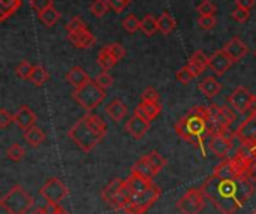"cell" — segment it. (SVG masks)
<instances>
[{"label": "cell", "mask_w": 256, "mask_h": 214, "mask_svg": "<svg viewBox=\"0 0 256 214\" xmlns=\"http://www.w3.org/2000/svg\"><path fill=\"white\" fill-rule=\"evenodd\" d=\"M162 111V106L159 102H142L135 108V114L141 116L142 118L148 120L152 123V120H154Z\"/></svg>", "instance_id": "22"}, {"label": "cell", "mask_w": 256, "mask_h": 214, "mask_svg": "<svg viewBox=\"0 0 256 214\" xmlns=\"http://www.w3.org/2000/svg\"><path fill=\"white\" fill-rule=\"evenodd\" d=\"M206 196L201 190V188L189 189L178 201H177V210L182 214H200L206 207Z\"/></svg>", "instance_id": "8"}, {"label": "cell", "mask_w": 256, "mask_h": 214, "mask_svg": "<svg viewBox=\"0 0 256 214\" xmlns=\"http://www.w3.org/2000/svg\"><path fill=\"white\" fill-rule=\"evenodd\" d=\"M232 60H231V57L224 51V48L222 50H219V51H216L212 57H210V69L213 70V72H216V75L218 76H224L226 72H228V69L232 66Z\"/></svg>", "instance_id": "15"}, {"label": "cell", "mask_w": 256, "mask_h": 214, "mask_svg": "<svg viewBox=\"0 0 256 214\" xmlns=\"http://www.w3.org/2000/svg\"><path fill=\"white\" fill-rule=\"evenodd\" d=\"M234 183H236L237 200H238L240 206H244L255 194V184H254L255 182H252L248 176H240V177L234 178Z\"/></svg>", "instance_id": "13"}, {"label": "cell", "mask_w": 256, "mask_h": 214, "mask_svg": "<svg viewBox=\"0 0 256 214\" xmlns=\"http://www.w3.org/2000/svg\"><path fill=\"white\" fill-rule=\"evenodd\" d=\"M106 116L112 120V122H120L124 118V116L128 114V106L124 105V102H122L120 99H114L105 110Z\"/></svg>", "instance_id": "25"}, {"label": "cell", "mask_w": 256, "mask_h": 214, "mask_svg": "<svg viewBox=\"0 0 256 214\" xmlns=\"http://www.w3.org/2000/svg\"><path fill=\"white\" fill-rule=\"evenodd\" d=\"M224 51L231 57V60L234 62V63H237V62H240L243 57H246L248 56V52H249V48H248V45L240 39V38H232L225 46H224Z\"/></svg>", "instance_id": "17"}, {"label": "cell", "mask_w": 256, "mask_h": 214, "mask_svg": "<svg viewBox=\"0 0 256 214\" xmlns=\"http://www.w3.org/2000/svg\"><path fill=\"white\" fill-rule=\"evenodd\" d=\"M186 66L194 72L195 76H200L207 68H210V57H207L202 51H195Z\"/></svg>", "instance_id": "20"}, {"label": "cell", "mask_w": 256, "mask_h": 214, "mask_svg": "<svg viewBox=\"0 0 256 214\" xmlns=\"http://www.w3.org/2000/svg\"><path fill=\"white\" fill-rule=\"evenodd\" d=\"M106 48H108L110 54L114 57L116 62H120L126 56V51H124V48L120 44H111V45H106Z\"/></svg>", "instance_id": "43"}, {"label": "cell", "mask_w": 256, "mask_h": 214, "mask_svg": "<svg viewBox=\"0 0 256 214\" xmlns=\"http://www.w3.org/2000/svg\"><path fill=\"white\" fill-rule=\"evenodd\" d=\"M213 176H216L219 178H224V180H234V178L240 177V171H238L234 159L230 158V159H225L224 162H220L219 165L214 166Z\"/></svg>", "instance_id": "18"}, {"label": "cell", "mask_w": 256, "mask_h": 214, "mask_svg": "<svg viewBox=\"0 0 256 214\" xmlns=\"http://www.w3.org/2000/svg\"><path fill=\"white\" fill-rule=\"evenodd\" d=\"M162 195V190L154 184L148 192L136 196H130L128 206L123 208L126 214H144Z\"/></svg>", "instance_id": "7"}, {"label": "cell", "mask_w": 256, "mask_h": 214, "mask_svg": "<svg viewBox=\"0 0 256 214\" xmlns=\"http://www.w3.org/2000/svg\"><path fill=\"white\" fill-rule=\"evenodd\" d=\"M40 196L50 204H60L68 196V188L57 177H51L40 188Z\"/></svg>", "instance_id": "9"}, {"label": "cell", "mask_w": 256, "mask_h": 214, "mask_svg": "<svg viewBox=\"0 0 256 214\" xmlns=\"http://www.w3.org/2000/svg\"><path fill=\"white\" fill-rule=\"evenodd\" d=\"M106 2H108L110 8H111L114 12L120 14V12H123V10H124V8L129 4V2H130V0H106Z\"/></svg>", "instance_id": "48"}, {"label": "cell", "mask_w": 256, "mask_h": 214, "mask_svg": "<svg viewBox=\"0 0 256 214\" xmlns=\"http://www.w3.org/2000/svg\"><path fill=\"white\" fill-rule=\"evenodd\" d=\"M117 62L114 60V57L110 54V51H108V48L106 46H104L102 50H100V52H99V56H98V64L104 69V70H110L111 68H114V64H116Z\"/></svg>", "instance_id": "33"}, {"label": "cell", "mask_w": 256, "mask_h": 214, "mask_svg": "<svg viewBox=\"0 0 256 214\" xmlns=\"http://www.w3.org/2000/svg\"><path fill=\"white\" fill-rule=\"evenodd\" d=\"M252 214H256V208H255V212H254V213H252Z\"/></svg>", "instance_id": "54"}, {"label": "cell", "mask_w": 256, "mask_h": 214, "mask_svg": "<svg viewBox=\"0 0 256 214\" xmlns=\"http://www.w3.org/2000/svg\"><path fill=\"white\" fill-rule=\"evenodd\" d=\"M0 206L8 214H27L33 206V200L21 186H14L2 198Z\"/></svg>", "instance_id": "5"}, {"label": "cell", "mask_w": 256, "mask_h": 214, "mask_svg": "<svg viewBox=\"0 0 256 214\" xmlns=\"http://www.w3.org/2000/svg\"><path fill=\"white\" fill-rule=\"evenodd\" d=\"M236 4H237V8H243V9L250 10L255 6V0H236Z\"/></svg>", "instance_id": "50"}, {"label": "cell", "mask_w": 256, "mask_h": 214, "mask_svg": "<svg viewBox=\"0 0 256 214\" xmlns=\"http://www.w3.org/2000/svg\"><path fill=\"white\" fill-rule=\"evenodd\" d=\"M14 122V116L10 114V112H8V110H0V128L2 129H4V128H8L10 123Z\"/></svg>", "instance_id": "49"}, {"label": "cell", "mask_w": 256, "mask_h": 214, "mask_svg": "<svg viewBox=\"0 0 256 214\" xmlns=\"http://www.w3.org/2000/svg\"><path fill=\"white\" fill-rule=\"evenodd\" d=\"M255 54H256V52H255Z\"/></svg>", "instance_id": "55"}, {"label": "cell", "mask_w": 256, "mask_h": 214, "mask_svg": "<svg viewBox=\"0 0 256 214\" xmlns=\"http://www.w3.org/2000/svg\"><path fill=\"white\" fill-rule=\"evenodd\" d=\"M208 147L213 154L225 159V158H228V153L232 148V136H226L219 132L213 134L208 140Z\"/></svg>", "instance_id": "12"}, {"label": "cell", "mask_w": 256, "mask_h": 214, "mask_svg": "<svg viewBox=\"0 0 256 214\" xmlns=\"http://www.w3.org/2000/svg\"><path fill=\"white\" fill-rule=\"evenodd\" d=\"M146 156H147V159H148V162H150V165H152V168L154 170L156 174H159V172L165 168L166 160H165L158 152H152V153H148V154H146Z\"/></svg>", "instance_id": "34"}, {"label": "cell", "mask_w": 256, "mask_h": 214, "mask_svg": "<svg viewBox=\"0 0 256 214\" xmlns=\"http://www.w3.org/2000/svg\"><path fill=\"white\" fill-rule=\"evenodd\" d=\"M38 15H39L40 22H42L45 27H52V26L60 20V12H58L54 6H51V8L42 10V12L38 14Z\"/></svg>", "instance_id": "30"}, {"label": "cell", "mask_w": 256, "mask_h": 214, "mask_svg": "<svg viewBox=\"0 0 256 214\" xmlns=\"http://www.w3.org/2000/svg\"><path fill=\"white\" fill-rule=\"evenodd\" d=\"M58 214H68V213H66V212H63V210H62V212H60V213H58Z\"/></svg>", "instance_id": "53"}, {"label": "cell", "mask_w": 256, "mask_h": 214, "mask_svg": "<svg viewBox=\"0 0 256 214\" xmlns=\"http://www.w3.org/2000/svg\"><path fill=\"white\" fill-rule=\"evenodd\" d=\"M105 96H106L105 88H102L93 80H90L86 86H82L80 88H75V92L72 93L74 100L80 106H82L86 111H92V110L98 108L104 102Z\"/></svg>", "instance_id": "4"}, {"label": "cell", "mask_w": 256, "mask_h": 214, "mask_svg": "<svg viewBox=\"0 0 256 214\" xmlns=\"http://www.w3.org/2000/svg\"><path fill=\"white\" fill-rule=\"evenodd\" d=\"M30 214H48L45 210H44V207H40V208H36V210H33Z\"/></svg>", "instance_id": "52"}, {"label": "cell", "mask_w": 256, "mask_h": 214, "mask_svg": "<svg viewBox=\"0 0 256 214\" xmlns=\"http://www.w3.org/2000/svg\"><path fill=\"white\" fill-rule=\"evenodd\" d=\"M66 81H68L72 87L80 88V87L86 86V84L90 81V76H88V74H87L82 68L75 66V68L69 69V72L66 74Z\"/></svg>", "instance_id": "23"}, {"label": "cell", "mask_w": 256, "mask_h": 214, "mask_svg": "<svg viewBox=\"0 0 256 214\" xmlns=\"http://www.w3.org/2000/svg\"><path fill=\"white\" fill-rule=\"evenodd\" d=\"M198 88H200V92H201L206 98L213 99V98H216V96L220 93L222 84H220L216 78L208 76V78H206L204 81H201V82L198 84Z\"/></svg>", "instance_id": "24"}, {"label": "cell", "mask_w": 256, "mask_h": 214, "mask_svg": "<svg viewBox=\"0 0 256 214\" xmlns=\"http://www.w3.org/2000/svg\"><path fill=\"white\" fill-rule=\"evenodd\" d=\"M201 190L222 214H234L242 207L236 195L234 180H224L212 174L201 186Z\"/></svg>", "instance_id": "2"}, {"label": "cell", "mask_w": 256, "mask_h": 214, "mask_svg": "<svg viewBox=\"0 0 256 214\" xmlns=\"http://www.w3.org/2000/svg\"><path fill=\"white\" fill-rule=\"evenodd\" d=\"M174 128L178 136L192 142L195 147H201L206 135L212 136L213 134H218V128L210 120L208 106H194Z\"/></svg>", "instance_id": "1"}, {"label": "cell", "mask_w": 256, "mask_h": 214, "mask_svg": "<svg viewBox=\"0 0 256 214\" xmlns=\"http://www.w3.org/2000/svg\"><path fill=\"white\" fill-rule=\"evenodd\" d=\"M24 140L27 141V144H30L32 147H39L44 141H45V134L42 129H39L38 126H32L30 129L24 130Z\"/></svg>", "instance_id": "27"}, {"label": "cell", "mask_w": 256, "mask_h": 214, "mask_svg": "<svg viewBox=\"0 0 256 214\" xmlns=\"http://www.w3.org/2000/svg\"><path fill=\"white\" fill-rule=\"evenodd\" d=\"M216 24H218V20L214 15H200L198 18V26L202 30H212L216 27Z\"/></svg>", "instance_id": "40"}, {"label": "cell", "mask_w": 256, "mask_h": 214, "mask_svg": "<svg viewBox=\"0 0 256 214\" xmlns=\"http://www.w3.org/2000/svg\"><path fill=\"white\" fill-rule=\"evenodd\" d=\"M236 136L242 141L243 146L256 148V117H248L236 130Z\"/></svg>", "instance_id": "11"}, {"label": "cell", "mask_w": 256, "mask_h": 214, "mask_svg": "<svg viewBox=\"0 0 256 214\" xmlns=\"http://www.w3.org/2000/svg\"><path fill=\"white\" fill-rule=\"evenodd\" d=\"M106 135V124L94 114H86L81 117L68 132V136L76 144L78 148L88 153L92 152Z\"/></svg>", "instance_id": "3"}, {"label": "cell", "mask_w": 256, "mask_h": 214, "mask_svg": "<svg viewBox=\"0 0 256 214\" xmlns=\"http://www.w3.org/2000/svg\"><path fill=\"white\" fill-rule=\"evenodd\" d=\"M21 6V0H0V21H6Z\"/></svg>", "instance_id": "29"}, {"label": "cell", "mask_w": 256, "mask_h": 214, "mask_svg": "<svg viewBox=\"0 0 256 214\" xmlns=\"http://www.w3.org/2000/svg\"><path fill=\"white\" fill-rule=\"evenodd\" d=\"M150 129V122L142 118L138 114H134L130 117V120L126 122L124 124V130L134 138V140H141Z\"/></svg>", "instance_id": "14"}, {"label": "cell", "mask_w": 256, "mask_h": 214, "mask_svg": "<svg viewBox=\"0 0 256 214\" xmlns=\"http://www.w3.org/2000/svg\"><path fill=\"white\" fill-rule=\"evenodd\" d=\"M130 172L138 174V176H141V177H144V178H147V180H153V178L158 176V174L154 172V170L152 168V165H150L147 156H142V158L132 166V171H130Z\"/></svg>", "instance_id": "26"}, {"label": "cell", "mask_w": 256, "mask_h": 214, "mask_svg": "<svg viewBox=\"0 0 256 214\" xmlns=\"http://www.w3.org/2000/svg\"><path fill=\"white\" fill-rule=\"evenodd\" d=\"M68 39H69V42H72V45H75L76 48H81V50H87L96 42V38L87 28L76 32V33H68Z\"/></svg>", "instance_id": "21"}, {"label": "cell", "mask_w": 256, "mask_h": 214, "mask_svg": "<svg viewBox=\"0 0 256 214\" xmlns=\"http://www.w3.org/2000/svg\"><path fill=\"white\" fill-rule=\"evenodd\" d=\"M36 120H38L36 114L27 105H22L14 116V123H16V126L22 130H27L32 126H36Z\"/></svg>", "instance_id": "19"}, {"label": "cell", "mask_w": 256, "mask_h": 214, "mask_svg": "<svg viewBox=\"0 0 256 214\" xmlns=\"http://www.w3.org/2000/svg\"><path fill=\"white\" fill-rule=\"evenodd\" d=\"M196 12L200 15H214L216 14V6L212 0H202L196 6Z\"/></svg>", "instance_id": "41"}, {"label": "cell", "mask_w": 256, "mask_h": 214, "mask_svg": "<svg viewBox=\"0 0 256 214\" xmlns=\"http://www.w3.org/2000/svg\"><path fill=\"white\" fill-rule=\"evenodd\" d=\"M102 88H108V87H111L112 86V82H114V80H112V76L108 74V70H104L102 74H99L98 76H96V80H94Z\"/></svg>", "instance_id": "44"}, {"label": "cell", "mask_w": 256, "mask_h": 214, "mask_svg": "<svg viewBox=\"0 0 256 214\" xmlns=\"http://www.w3.org/2000/svg\"><path fill=\"white\" fill-rule=\"evenodd\" d=\"M6 156H8V159H9L10 162L16 164V162L22 160V158L26 156V150H24L20 144H12V146L8 148Z\"/></svg>", "instance_id": "36"}, {"label": "cell", "mask_w": 256, "mask_h": 214, "mask_svg": "<svg viewBox=\"0 0 256 214\" xmlns=\"http://www.w3.org/2000/svg\"><path fill=\"white\" fill-rule=\"evenodd\" d=\"M248 117H256V99L254 100V104L250 105L249 111H248Z\"/></svg>", "instance_id": "51"}, {"label": "cell", "mask_w": 256, "mask_h": 214, "mask_svg": "<svg viewBox=\"0 0 256 214\" xmlns=\"http://www.w3.org/2000/svg\"><path fill=\"white\" fill-rule=\"evenodd\" d=\"M86 22L80 18V16H74L68 24H66V30L68 33H76V32H81V30H86Z\"/></svg>", "instance_id": "42"}, {"label": "cell", "mask_w": 256, "mask_h": 214, "mask_svg": "<svg viewBox=\"0 0 256 214\" xmlns=\"http://www.w3.org/2000/svg\"><path fill=\"white\" fill-rule=\"evenodd\" d=\"M232 18L237 22H246L249 20V10L243 9V8H236L234 12H232Z\"/></svg>", "instance_id": "47"}, {"label": "cell", "mask_w": 256, "mask_h": 214, "mask_svg": "<svg viewBox=\"0 0 256 214\" xmlns=\"http://www.w3.org/2000/svg\"><path fill=\"white\" fill-rule=\"evenodd\" d=\"M158 27H159V32L165 36H168L170 33L174 32L176 28V20L172 18L171 14L168 12H162L160 16L158 18Z\"/></svg>", "instance_id": "28"}, {"label": "cell", "mask_w": 256, "mask_h": 214, "mask_svg": "<svg viewBox=\"0 0 256 214\" xmlns=\"http://www.w3.org/2000/svg\"><path fill=\"white\" fill-rule=\"evenodd\" d=\"M142 102H159V93L153 87H147L141 94Z\"/></svg>", "instance_id": "46"}, {"label": "cell", "mask_w": 256, "mask_h": 214, "mask_svg": "<svg viewBox=\"0 0 256 214\" xmlns=\"http://www.w3.org/2000/svg\"><path fill=\"white\" fill-rule=\"evenodd\" d=\"M30 6L34 12L40 14L42 10L52 6V0H30Z\"/></svg>", "instance_id": "45"}, {"label": "cell", "mask_w": 256, "mask_h": 214, "mask_svg": "<svg viewBox=\"0 0 256 214\" xmlns=\"http://www.w3.org/2000/svg\"><path fill=\"white\" fill-rule=\"evenodd\" d=\"M256 99L255 94H252L246 87L240 86L237 87L228 98V102L230 105L240 114H248L250 105L254 104V100Z\"/></svg>", "instance_id": "10"}, {"label": "cell", "mask_w": 256, "mask_h": 214, "mask_svg": "<svg viewBox=\"0 0 256 214\" xmlns=\"http://www.w3.org/2000/svg\"><path fill=\"white\" fill-rule=\"evenodd\" d=\"M48 80H50V74H48L46 69H45L44 66H40V64H38V66L33 68V72H32V75H30V78H28V81H30L33 86H36V87L44 86Z\"/></svg>", "instance_id": "31"}, {"label": "cell", "mask_w": 256, "mask_h": 214, "mask_svg": "<svg viewBox=\"0 0 256 214\" xmlns=\"http://www.w3.org/2000/svg\"><path fill=\"white\" fill-rule=\"evenodd\" d=\"M159 30L158 27V20L153 16V15H146L142 20H141V32L146 34V36H153L156 32Z\"/></svg>", "instance_id": "32"}, {"label": "cell", "mask_w": 256, "mask_h": 214, "mask_svg": "<svg viewBox=\"0 0 256 214\" xmlns=\"http://www.w3.org/2000/svg\"><path fill=\"white\" fill-rule=\"evenodd\" d=\"M108 9H110V4L106 0H93V3L90 4V12L96 18L104 16L108 12Z\"/></svg>", "instance_id": "35"}, {"label": "cell", "mask_w": 256, "mask_h": 214, "mask_svg": "<svg viewBox=\"0 0 256 214\" xmlns=\"http://www.w3.org/2000/svg\"><path fill=\"white\" fill-rule=\"evenodd\" d=\"M122 24H123L124 30L129 32V33H135L136 30H141V20H138L136 15H134V14H129V15L123 20Z\"/></svg>", "instance_id": "37"}, {"label": "cell", "mask_w": 256, "mask_h": 214, "mask_svg": "<svg viewBox=\"0 0 256 214\" xmlns=\"http://www.w3.org/2000/svg\"><path fill=\"white\" fill-rule=\"evenodd\" d=\"M33 68H34V66H32L28 62H21V63L15 68V74H16V76L21 78V80H28L30 75H32V72H33Z\"/></svg>", "instance_id": "38"}, {"label": "cell", "mask_w": 256, "mask_h": 214, "mask_svg": "<svg viewBox=\"0 0 256 214\" xmlns=\"http://www.w3.org/2000/svg\"><path fill=\"white\" fill-rule=\"evenodd\" d=\"M176 78H177V81H180L182 84H189L192 80H195L196 76L194 75V72L188 68V66H183V68H180L177 72H176Z\"/></svg>", "instance_id": "39"}, {"label": "cell", "mask_w": 256, "mask_h": 214, "mask_svg": "<svg viewBox=\"0 0 256 214\" xmlns=\"http://www.w3.org/2000/svg\"><path fill=\"white\" fill-rule=\"evenodd\" d=\"M126 186L129 189L130 196H136V195H142V194L148 192L154 186V183H153V180H147L138 174L130 172V177L126 180Z\"/></svg>", "instance_id": "16"}, {"label": "cell", "mask_w": 256, "mask_h": 214, "mask_svg": "<svg viewBox=\"0 0 256 214\" xmlns=\"http://www.w3.org/2000/svg\"><path fill=\"white\" fill-rule=\"evenodd\" d=\"M130 194L126 186V180L114 178L102 192V200L105 204L114 210H123L129 202Z\"/></svg>", "instance_id": "6"}]
</instances>
